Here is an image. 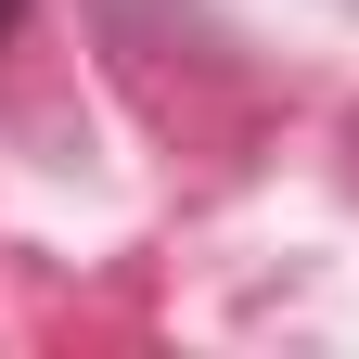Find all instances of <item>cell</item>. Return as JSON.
Returning a JSON list of instances; mask_svg holds the SVG:
<instances>
[{
	"instance_id": "cell-1",
	"label": "cell",
	"mask_w": 359,
	"mask_h": 359,
	"mask_svg": "<svg viewBox=\"0 0 359 359\" xmlns=\"http://www.w3.org/2000/svg\"><path fill=\"white\" fill-rule=\"evenodd\" d=\"M0 13H13V0H0Z\"/></svg>"
}]
</instances>
